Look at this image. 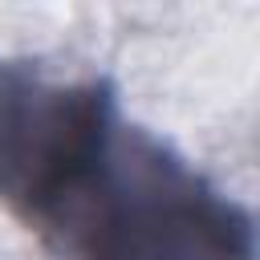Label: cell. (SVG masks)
I'll list each match as a JSON object with an SVG mask.
<instances>
[{"label": "cell", "mask_w": 260, "mask_h": 260, "mask_svg": "<svg viewBox=\"0 0 260 260\" xmlns=\"http://www.w3.org/2000/svg\"><path fill=\"white\" fill-rule=\"evenodd\" d=\"M118 122L106 81L57 85L32 65L0 61V203L37 228L106 150Z\"/></svg>", "instance_id": "7a4b0ae2"}, {"label": "cell", "mask_w": 260, "mask_h": 260, "mask_svg": "<svg viewBox=\"0 0 260 260\" xmlns=\"http://www.w3.org/2000/svg\"><path fill=\"white\" fill-rule=\"evenodd\" d=\"M69 260H252V215L158 138L118 122L93 167L37 223Z\"/></svg>", "instance_id": "6da1fadb"}]
</instances>
